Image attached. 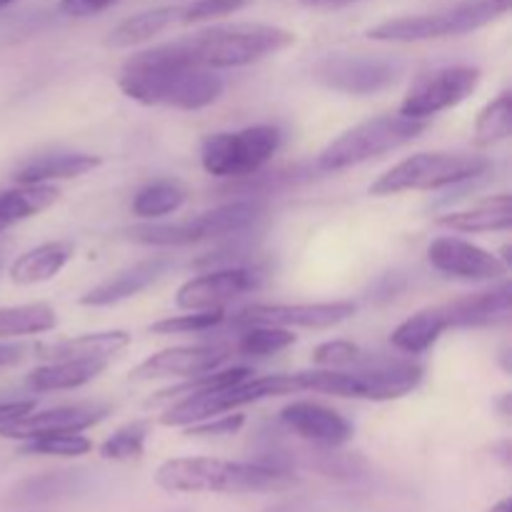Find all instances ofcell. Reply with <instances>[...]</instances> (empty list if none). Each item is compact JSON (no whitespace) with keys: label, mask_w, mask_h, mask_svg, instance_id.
<instances>
[{"label":"cell","mask_w":512,"mask_h":512,"mask_svg":"<svg viewBox=\"0 0 512 512\" xmlns=\"http://www.w3.org/2000/svg\"><path fill=\"white\" fill-rule=\"evenodd\" d=\"M118 85L135 103L175 110L208 108L225 90V80L220 78L218 70L178 63L168 58L158 45L140 50L125 60Z\"/></svg>","instance_id":"1"},{"label":"cell","mask_w":512,"mask_h":512,"mask_svg":"<svg viewBox=\"0 0 512 512\" xmlns=\"http://www.w3.org/2000/svg\"><path fill=\"white\" fill-rule=\"evenodd\" d=\"M295 45L293 30L265 23L213 25L188 38L158 45L168 58L195 68L225 70L260 63L270 55Z\"/></svg>","instance_id":"2"},{"label":"cell","mask_w":512,"mask_h":512,"mask_svg":"<svg viewBox=\"0 0 512 512\" xmlns=\"http://www.w3.org/2000/svg\"><path fill=\"white\" fill-rule=\"evenodd\" d=\"M155 483L168 493H283L298 478L288 465L233 463L218 458H173L155 473Z\"/></svg>","instance_id":"3"},{"label":"cell","mask_w":512,"mask_h":512,"mask_svg":"<svg viewBox=\"0 0 512 512\" xmlns=\"http://www.w3.org/2000/svg\"><path fill=\"white\" fill-rule=\"evenodd\" d=\"M303 393L338 395L353 400H398L413 393L423 380V368L410 360H368L353 370H313L298 373Z\"/></svg>","instance_id":"4"},{"label":"cell","mask_w":512,"mask_h":512,"mask_svg":"<svg viewBox=\"0 0 512 512\" xmlns=\"http://www.w3.org/2000/svg\"><path fill=\"white\" fill-rule=\"evenodd\" d=\"M428 128L425 120L405 118V115H378L373 120L355 125L345 130L340 138H335L315 160L318 173H338V170L355 168L368 160L380 158L385 153L403 148L413 143L423 130Z\"/></svg>","instance_id":"5"},{"label":"cell","mask_w":512,"mask_h":512,"mask_svg":"<svg viewBox=\"0 0 512 512\" xmlns=\"http://www.w3.org/2000/svg\"><path fill=\"white\" fill-rule=\"evenodd\" d=\"M508 10L510 0H468L440 13L385 20L368 30V38L380 40V43H423V40L455 38V35L485 28L493 20L508 15Z\"/></svg>","instance_id":"6"},{"label":"cell","mask_w":512,"mask_h":512,"mask_svg":"<svg viewBox=\"0 0 512 512\" xmlns=\"http://www.w3.org/2000/svg\"><path fill=\"white\" fill-rule=\"evenodd\" d=\"M303 393L298 373L290 375H265V378H253L225 388L208 390V393L190 395V398L178 400L160 415V425L168 428H188V425L200 423V420L215 418L223 413H235L243 405L260 403L268 398H280V395Z\"/></svg>","instance_id":"7"},{"label":"cell","mask_w":512,"mask_h":512,"mask_svg":"<svg viewBox=\"0 0 512 512\" xmlns=\"http://www.w3.org/2000/svg\"><path fill=\"white\" fill-rule=\"evenodd\" d=\"M283 145L278 125H250L230 133H215L203 140L200 163L205 173L223 180H243L258 175Z\"/></svg>","instance_id":"8"},{"label":"cell","mask_w":512,"mask_h":512,"mask_svg":"<svg viewBox=\"0 0 512 512\" xmlns=\"http://www.w3.org/2000/svg\"><path fill=\"white\" fill-rule=\"evenodd\" d=\"M490 168L483 155L468 153H418L400 160L370 185V195H398L408 190H440L448 185L468 183Z\"/></svg>","instance_id":"9"},{"label":"cell","mask_w":512,"mask_h":512,"mask_svg":"<svg viewBox=\"0 0 512 512\" xmlns=\"http://www.w3.org/2000/svg\"><path fill=\"white\" fill-rule=\"evenodd\" d=\"M260 213H263V205L258 200H233V203H225L180 223L138 225L128 230V238L143 245H160V248L205 243V240L243 233L260 218Z\"/></svg>","instance_id":"10"},{"label":"cell","mask_w":512,"mask_h":512,"mask_svg":"<svg viewBox=\"0 0 512 512\" xmlns=\"http://www.w3.org/2000/svg\"><path fill=\"white\" fill-rule=\"evenodd\" d=\"M245 5H250V0H193V3L185 5H163V8L145 10V13L133 15V18L115 25L105 43L110 48H130V45L145 43V40L168 33L173 28L225 18V15L243 10Z\"/></svg>","instance_id":"11"},{"label":"cell","mask_w":512,"mask_h":512,"mask_svg":"<svg viewBox=\"0 0 512 512\" xmlns=\"http://www.w3.org/2000/svg\"><path fill=\"white\" fill-rule=\"evenodd\" d=\"M403 75V63L380 55H328L315 63L313 78L345 95H375L393 88Z\"/></svg>","instance_id":"12"},{"label":"cell","mask_w":512,"mask_h":512,"mask_svg":"<svg viewBox=\"0 0 512 512\" xmlns=\"http://www.w3.org/2000/svg\"><path fill=\"white\" fill-rule=\"evenodd\" d=\"M478 85L480 70L473 65H448V68L430 70L413 80L398 113L413 120H428L468 100Z\"/></svg>","instance_id":"13"},{"label":"cell","mask_w":512,"mask_h":512,"mask_svg":"<svg viewBox=\"0 0 512 512\" xmlns=\"http://www.w3.org/2000/svg\"><path fill=\"white\" fill-rule=\"evenodd\" d=\"M355 315V305L348 300L338 303H303V305H268L255 303L240 310L233 318L235 328L245 325H275V328H313L325 330L345 323Z\"/></svg>","instance_id":"14"},{"label":"cell","mask_w":512,"mask_h":512,"mask_svg":"<svg viewBox=\"0 0 512 512\" xmlns=\"http://www.w3.org/2000/svg\"><path fill=\"white\" fill-rule=\"evenodd\" d=\"M428 260L438 273L468 280V283H488V280H500L508 275V265L498 255L453 235L435 238L428 245Z\"/></svg>","instance_id":"15"},{"label":"cell","mask_w":512,"mask_h":512,"mask_svg":"<svg viewBox=\"0 0 512 512\" xmlns=\"http://www.w3.org/2000/svg\"><path fill=\"white\" fill-rule=\"evenodd\" d=\"M108 415L110 405L100 403L60 405V408L43 410V413H33V410H30L23 418L0 425V435L8 440H33L43 438V435L83 433V430L93 428V425H98L100 420H105Z\"/></svg>","instance_id":"16"},{"label":"cell","mask_w":512,"mask_h":512,"mask_svg":"<svg viewBox=\"0 0 512 512\" xmlns=\"http://www.w3.org/2000/svg\"><path fill=\"white\" fill-rule=\"evenodd\" d=\"M233 355L230 345H180V348L160 350L148 360L130 370V380L158 378H193V375L213 373Z\"/></svg>","instance_id":"17"},{"label":"cell","mask_w":512,"mask_h":512,"mask_svg":"<svg viewBox=\"0 0 512 512\" xmlns=\"http://www.w3.org/2000/svg\"><path fill=\"white\" fill-rule=\"evenodd\" d=\"M258 288V275L248 268H223L198 275L178 288L175 303L183 310H215L238 295Z\"/></svg>","instance_id":"18"},{"label":"cell","mask_w":512,"mask_h":512,"mask_svg":"<svg viewBox=\"0 0 512 512\" xmlns=\"http://www.w3.org/2000/svg\"><path fill=\"white\" fill-rule=\"evenodd\" d=\"M280 423L298 438L318 448H340L353 438V425L333 408L310 400H295L280 410Z\"/></svg>","instance_id":"19"},{"label":"cell","mask_w":512,"mask_h":512,"mask_svg":"<svg viewBox=\"0 0 512 512\" xmlns=\"http://www.w3.org/2000/svg\"><path fill=\"white\" fill-rule=\"evenodd\" d=\"M170 258H150L143 263H135L130 268L120 270L115 278L105 280V283L95 285L93 290L80 298V305L85 308H108V305L123 303V300L133 298V295L143 293L145 288L160 280L165 275V270L170 268Z\"/></svg>","instance_id":"20"},{"label":"cell","mask_w":512,"mask_h":512,"mask_svg":"<svg viewBox=\"0 0 512 512\" xmlns=\"http://www.w3.org/2000/svg\"><path fill=\"white\" fill-rule=\"evenodd\" d=\"M128 345L130 335L125 330H105V333L55 340V343H38L33 348V355L45 363H58V360H105L108 363Z\"/></svg>","instance_id":"21"},{"label":"cell","mask_w":512,"mask_h":512,"mask_svg":"<svg viewBox=\"0 0 512 512\" xmlns=\"http://www.w3.org/2000/svg\"><path fill=\"white\" fill-rule=\"evenodd\" d=\"M510 303L512 290L508 283H503L500 288L453 300L445 305V310H448L450 328H490V325L508 323Z\"/></svg>","instance_id":"22"},{"label":"cell","mask_w":512,"mask_h":512,"mask_svg":"<svg viewBox=\"0 0 512 512\" xmlns=\"http://www.w3.org/2000/svg\"><path fill=\"white\" fill-rule=\"evenodd\" d=\"M90 488V478L83 470H53V473L35 475L23 480L10 490L8 500L13 505H40L58 503V500L78 498Z\"/></svg>","instance_id":"23"},{"label":"cell","mask_w":512,"mask_h":512,"mask_svg":"<svg viewBox=\"0 0 512 512\" xmlns=\"http://www.w3.org/2000/svg\"><path fill=\"white\" fill-rule=\"evenodd\" d=\"M103 160L88 153H45L28 160L13 173L15 185H53L55 180L80 178L100 168Z\"/></svg>","instance_id":"24"},{"label":"cell","mask_w":512,"mask_h":512,"mask_svg":"<svg viewBox=\"0 0 512 512\" xmlns=\"http://www.w3.org/2000/svg\"><path fill=\"white\" fill-rule=\"evenodd\" d=\"M450 328L448 310L445 305H435V308H425L420 313L410 315L408 320L398 325L390 335V343L393 348H398L400 353L408 355H420L425 350L433 348L438 343L440 335Z\"/></svg>","instance_id":"25"},{"label":"cell","mask_w":512,"mask_h":512,"mask_svg":"<svg viewBox=\"0 0 512 512\" xmlns=\"http://www.w3.org/2000/svg\"><path fill=\"white\" fill-rule=\"evenodd\" d=\"M440 228L455 230V233H490V230H510L512 205L510 195L500 193L483 200L475 208L455 210V213L440 215Z\"/></svg>","instance_id":"26"},{"label":"cell","mask_w":512,"mask_h":512,"mask_svg":"<svg viewBox=\"0 0 512 512\" xmlns=\"http://www.w3.org/2000/svg\"><path fill=\"white\" fill-rule=\"evenodd\" d=\"M73 253V243H65V240L38 245V248L23 253L10 265V280L18 285H35L53 280L70 263Z\"/></svg>","instance_id":"27"},{"label":"cell","mask_w":512,"mask_h":512,"mask_svg":"<svg viewBox=\"0 0 512 512\" xmlns=\"http://www.w3.org/2000/svg\"><path fill=\"white\" fill-rule=\"evenodd\" d=\"M105 360H58L43 368H35L28 375V388L38 393H50V390H75L88 385L90 380L98 378L105 370Z\"/></svg>","instance_id":"28"},{"label":"cell","mask_w":512,"mask_h":512,"mask_svg":"<svg viewBox=\"0 0 512 512\" xmlns=\"http://www.w3.org/2000/svg\"><path fill=\"white\" fill-rule=\"evenodd\" d=\"M60 190L55 185H18L0 193V218L8 225L28 220L58 203Z\"/></svg>","instance_id":"29"},{"label":"cell","mask_w":512,"mask_h":512,"mask_svg":"<svg viewBox=\"0 0 512 512\" xmlns=\"http://www.w3.org/2000/svg\"><path fill=\"white\" fill-rule=\"evenodd\" d=\"M185 198H188V193L178 180H155V183H148L135 193L130 208L138 218L155 220L183 208Z\"/></svg>","instance_id":"30"},{"label":"cell","mask_w":512,"mask_h":512,"mask_svg":"<svg viewBox=\"0 0 512 512\" xmlns=\"http://www.w3.org/2000/svg\"><path fill=\"white\" fill-rule=\"evenodd\" d=\"M55 325H58L55 310L45 303L0 308V340L18 338V335L48 333Z\"/></svg>","instance_id":"31"},{"label":"cell","mask_w":512,"mask_h":512,"mask_svg":"<svg viewBox=\"0 0 512 512\" xmlns=\"http://www.w3.org/2000/svg\"><path fill=\"white\" fill-rule=\"evenodd\" d=\"M253 375L250 368H230V370H213V373H203V375H193V378H185L180 385H173L168 390H160L155 398L148 400L150 408H158V405L165 403H178V400L190 398V395H200L208 393V390L215 388H225V385H235L243 383Z\"/></svg>","instance_id":"32"},{"label":"cell","mask_w":512,"mask_h":512,"mask_svg":"<svg viewBox=\"0 0 512 512\" xmlns=\"http://www.w3.org/2000/svg\"><path fill=\"white\" fill-rule=\"evenodd\" d=\"M512 133V95L510 90H503L493 103L485 105L480 110L478 120H475L473 143L478 148H490L503 140H508Z\"/></svg>","instance_id":"33"},{"label":"cell","mask_w":512,"mask_h":512,"mask_svg":"<svg viewBox=\"0 0 512 512\" xmlns=\"http://www.w3.org/2000/svg\"><path fill=\"white\" fill-rule=\"evenodd\" d=\"M295 335L288 328H275V325H245L238 343L233 350L248 358H268L280 353L295 343Z\"/></svg>","instance_id":"34"},{"label":"cell","mask_w":512,"mask_h":512,"mask_svg":"<svg viewBox=\"0 0 512 512\" xmlns=\"http://www.w3.org/2000/svg\"><path fill=\"white\" fill-rule=\"evenodd\" d=\"M145 438H148V423L138 420V423H128L123 428L115 430L103 445H100V458L115 460V463H123V460H135L143 455L145 450Z\"/></svg>","instance_id":"35"},{"label":"cell","mask_w":512,"mask_h":512,"mask_svg":"<svg viewBox=\"0 0 512 512\" xmlns=\"http://www.w3.org/2000/svg\"><path fill=\"white\" fill-rule=\"evenodd\" d=\"M93 450L85 435L80 433H58V435H43V438L25 440L20 448L23 455H53V458H80Z\"/></svg>","instance_id":"36"},{"label":"cell","mask_w":512,"mask_h":512,"mask_svg":"<svg viewBox=\"0 0 512 512\" xmlns=\"http://www.w3.org/2000/svg\"><path fill=\"white\" fill-rule=\"evenodd\" d=\"M225 310H188V315H173V318L158 320L150 325V333L155 335H180V333H205V330L218 328L225 323Z\"/></svg>","instance_id":"37"},{"label":"cell","mask_w":512,"mask_h":512,"mask_svg":"<svg viewBox=\"0 0 512 512\" xmlns=\"http://www.w3.org/2000/svg\"><path fill=\"white\" fill-rule=\"evenodd\" d=\"M313 363L320 368L340 370V368H358V365L368 363L363 350L358 345L348 343V340H333V343H323L313 350Z\"/></svg>","instance_id":"38"},{"label":"cell","mask_w":512,"mask_h":512,"mask_svg":"<svg viewBox=\"0 0 512 512\" xmlns=\"http://www.w3.org/2000/svg\"><path fill=\"white\" fill-rule=\"evenodd\" d=\"M245 425V415H220L213 420H200V423L188 425L185 435L188 438H225V435H235Z\"/></svg>","instance_id":"39"},{"label":"cell","mask_w":512,"mask_h":512,"mask_svg":"<svg viewBox=\"0 0 512 512\" xmlns=\"http://www.w3.org/2000/svg\"><path fill=\"white\" fill-rule=\"evenodd\" d=\"M118 3L120 0H60L58 8L60 13L70 15V18H93V15L105 13Z\"/></svg>","instance_id":"40"},{"label":"cell","mask_w":512,"mask_h":512,"mask_svg":"<svg viewBox=\"0 0 512 512\" xmlns=\"http://www.w3.org/2000/svg\"><path fill=\"white\" fill-rule=\"evenodd\" d=\"M30 410H35V400H10V403H0V425L23 418Z\"/></svg>","instance_id":"41"},{"label":"cell","mask_w":512,"mask_h":512,"mask_svg":"<svg viewBox=\"0 0 512 512\" xmlns=\"http://www.w3.org/2000/svg\"><path fill=\"white\" fill-rule=\"evenodd\" d=\"M23 353H25L23 345H0V368L18 363V360L23 358Z\"/></svg>","instance_id":"42"},{"label":"cell","mask_w":512,"mask_h":512,"mask_svg":"<svg viewBox=\"0 0 512 512\" xmlns=\"http://www.w3.org/2000/svg\"><path fill=\"white\" fill-rule=\"evenodd\" d=\"M303 5H310V8H345V5H353L358 0H300Z\"/></svg>","instance_id":"43"},{"label":"cell","mask_w":512,"mask_h":512,"mask_svg":"<svg viewBox=\"0 0 512 512\" xmlns=\"http://www.w3.org/2000/svg\"><path fill=\"white\" fill-rule=\"evenodd\" d=\"M265 512H308V503L305 500H293V503H280L268 508Z\"/></svg>","instance_id":"44"},{"label":"cell","mask_w":512,"mask_h":512,"mask_svg":"<svg viewBox=\"0 0 512 512\" xmlns=\"http://www.w3.org/2000/svg\"><path fill=\"white\" fill-rule=\"evenodd\" d=\"M488 512H510V498H503L500 503H495Z\"/></svg>","instance_id":"45"},{"label":"cell","mask_w":512,"mask_h":512,"mask_svg":"<svg viewBox=\"0 0 512 512\" xmlns=\"http://www.w3.org/2000/svg\"><path fill=\"white\" fill-rule=\"evenodd\" d=\"M178 512H188V510H178Z\"/></svg>","instance_id":"46"}]
</instances>
